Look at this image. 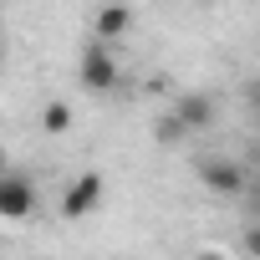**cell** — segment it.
<instances>
[{
    "mask_svg": "<svg viewBox=\"0 0 260 260\" xmlns=\"http://www.w3.org/2000/svg\"><path fill=\"white\" fill-rule=\"evenodd\" d=\"M199 179H204V189L219 194V199L245 194V169H240L235 158H204V164H199Z\"/></svg>",
    "mask_w": 260,
    "mask_h": 260,
    "instance_id": "cell-4",
    "label": "cell"
},
{
    "mask_svg": "<svg viewBox=\"0 0 260 260\" xmlns=\"http://www.w3.org/2000/svg\"><path fill=\"white\" fill-rule=\"evenodd\" d=\"M77 77H82L87 92H112V87H117V56L107 51V41H92V46L82 51Z\"/></svg>",
    "mask_w": 260,
    "mask_h": 260,
    "instance_id": "cell-2",
    "label": "cell"
},
{
    "mask_svg": "<svg viewBox=\"0 0 260 260\" xmlns=\"http://www.w3.org/2000/svg\"><path fill=\"white\" fill-rule=\"evenodd\" d=\"M102 194H107V179H102L97 169L77 174V179L67 184V194H61V219H87V214H97Z\"/></svg>",
    "mask_w": 260,
    "mask_h": 260,
    "instance_id": "cell-1",
    "label": "cell"
},
{
    "mask_svg": "<svg viewBox=\"0 0 260 260\" xmlns=\"http://www.w3.org/2000/svg\"><path fill=\"white\" fill-rule=\"evenodd\" d=\"M36 214V184L26 174H0V219H31Z\"/></svg>",
    "mask_w": 260,
    "mask_h": 260,
    "instance_id": "cell-3",
    "label": "cell"
},
{
    "mask_svg": "<svg viewBox=\"0 0 260 260\" xmlns=\"http://www.w3.org/2000/svg\"><path fill=\"white\" fill-rule=\"evenodd\" d=\"M194 260H230V255H219V250H204V255H194Z\"/></svg>",
    "mask_w": 260,
    "mask_h": 260,
    "instance_id": "cell-9",
    "label": "cell"
},
{
    "mask_svg": "<svg viewBox=\"0 0 260 260\" xmlns=\"http://www.w3.org/2000/svg\"><path fill=\"white\" fill-rule=\"evenodd\" d=\"M169 112L189 127V133H199V127H209V122H214V97H209V92H179Z\"/></svg>",
    "mask_w": 260,
    "mask_h": 260,
    "instance_id": "cell-5",
    "label": "cell"
},
{
    "mask_svg": "<svg viewBox=\"0 0 260 260\" xmlns=\"http://www.w3.org/2000/svg\"><path fill=\"white\" fill-rule=\"evenodd\" d=\"M0 174H6V148H0Z\"/></svg>",
    "mask_w": 260,
    "mask_h": 260,
    "instance_id": "cell-10",
    "label": "cell"
},
{
    "mask_svg": "<svg viewBox=\"0 0 260 260\" xmlns=\"http://www.w3.org/2000/svg\"><path fill=\"white\" fill-rule=\"evenodd\" d=\"M127 31H133V11L117 6V0H112V6H102V11L92 16V41H122Z\"/></svg>",
    "mask_w": 260,
    "mask_h": 260,
    "instance_id": "cell-6",
    "label": "cell"
},
{
    "mask_svg": "<svg viewBox=\"0 0 260 260\" xmlns=\"http://www.w3.org/2000/svg\"><path fill=\"white\" fill-rule=\"evenodd\" d=\"M41 127H46V133H67V127H72V107L67 102H46L41 107Z\"/></svg>",
    "mask_w": 260,
    "mask_h": 260,
    "instance_id": "cell-7",
    "label": "cell"
},
{
    "mask_svg": "<svg viewBox=\"0 0 260 260\" xmlns=\"http://www.w3.org/2000/svg\"><path fill=\"white\" fill-rule=\"evenodd\" d=\"M153 133H158V143H184V138H189V127H184V122H179L174 112H164Z\"/></svg>",
    "mask_w": 260,
    "mask_h": 260,
    "instance_id": "cell-8",
    "label": "cell"
}]
</instances>
